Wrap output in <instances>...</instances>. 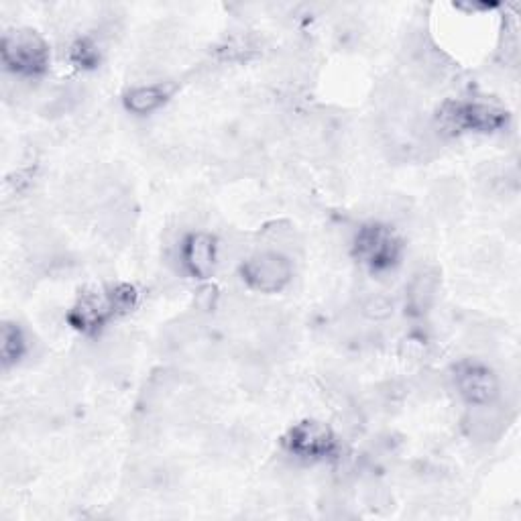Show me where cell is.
Returning a JSON list of instances; mask_svg holds the SVG:
<instances>
[{
	"mask_svg": "<svg viewBox=\"0 0 521 521\" xmlns=\"http://www.w3.org/2000/svg\"><path fill=\"white\" fill-rule=\"evenodd\" d=\"M3 57L15 76H35L45 68L47 47L35 33L15 31L3 41Z\"/></svg>",
	"mask_w": 521,
	"mask_h": 521,
	"instance_id": "1",
	"label": "cell"
},
{
	"mask_svg": "<svg viewBox=\"0 0 521 521\" xmlns=\"http://www.w3.org/2000/svg\"><path fill=\"white\" fill-rule=\"evenodd\" d=\"M243 275L249 287L257 292H279L292 279V263L275 251H261L247 257Z\"/></svg>",
	"mask_w": 521,
	"mask_h": 521,
	"instance_id": "2",
	"label": "cell"
},
{
	"mask_svg": "<svg viewBox=\"0 0 521 521\" xmlns=\"http://www.w3.org/2000/svg\"><path fill=\"white\" fill-rule=\"evenodd\" d=\"M507 426V410L503 405L489 403H477L467 412L465 420H462V428L465 434L473 442H495Z\"/></svg>",
	"mask_w": 521,
	"mask_h": 521,
	"instance_id": "3",
	"label": "cell"
},
{
	"mask_svg": "<svg viewBox=\"0 0 521 521\" xmlns=\"http://www.w3.org/2000/svg\"><path fill=\"white\" fill-rule=\"evenodd\" d=\"M454 385L458 393L473 405L489 403L499 395L497 377L477 363L458 365V369L454 371Z\"/></svg>",
	"mask_w": 521,
	"mask_h": 521,
	"instance_id": "4",
	"label": "cell"
},
{
	"mask_svg": "<svg viewBox=\"0 0 521 521\" xmlns=\"http://www.w3.org/2000/svg\"><path fill=\"white\" fill-rule=\"evenodd\" d=\"M334 448L330 430L318 422L298 424L287 436V450L294 458H322Z\"/></svg>",
	"mask_w": 521,
	"mask_h": 521,
	"instance_id": "5",
	"label": "cell"
},
{
	"mask_svg": "<svg viewBox=\"0 0 521 521\" xmlns=\"http://www.w3.org/2000/svg\"><path fill=\"white\" fill-rule=\"evenodd\" d=\"M180 253L182 269H188L200 277H206L218 265V247H214V241L204 233H196L186 239Z\"/></svg>",
	"mask_w": 521,
	"mask_h": 521,
	"instance_id": "6",
	"label": "cell"
},
{
	"mask_svg": "<svg viewBox=\"0 0 521 521\" xmlns=\"http://www.w3.org/2000/svg\"><path fill=\"white\" fill-rule=\"evenodd\" d=\"M438 287H440V275L434 267L422 265L408 283V306L414 314L422 316L426 314L436 298H438Z\"/></svg>",
	"mask_w": 521,
	"mask_h": 521,
	"instance_id": "7",
	"label": "cell"
},
{
	"mask_svg": "<svg viewBox=\"0 0 521 521\" xmlns=\"http://www.w3.org/2000/svg\"><path fill=\"white\" fill-rule=\"evenodd\" d=\"M261 239L265 243V251H275V253H281V255L296 253L302 247L300 235L296 233L294 226L287 224V222L269 224L263 230Z\"/></svg>",
	"mask_w": 521,
	"mask_h": 521,
	"instance_id": "8",
	"label": "cell"
},
{
	"mask_svg": "<svg viewBox=\"0 0 521 521\" xmlns=\"http://www.w3.org/2000/svg\"><path fill=\"white\" fill-rule=\"evenodd\" d=\"M165 98H167V90L161 84L153 82V84L133 88L125 96V106L135 114H149L157 110L165 102Z\"/></svg>",
	"mask_w": 521,
	"mask_h": 521,
	"instance_id": "9",
	"label": "cell"
},
{
	"mask_svg": "<svg viewBox=\"0 0 521 521\" xmlns=\"http://www.w3.org/2000/svg\"><path fill=\"white\" fill-rule=\"evenodd\" d=\"M239 379L247 391H261L269 379V361L259 351L245 355V359H241Z\"/></svg>",
	"mask_w": 521,
	"mask_h": 521,
	"instance_id": "10",
	"label": "cell"
},
{
	"mask_svg": "<svg viewBox=\"0 0 521 521\" xmlns=\"http://www.w3.org/2000/svg\"><path fill=\"white\" fill-rule=\"evenodd\" d=\"M359 314L367 320H387L393 314V300L385 292H365L359 302Z\"/></svg>",
	"mask_w": 521,
	"mask_h": 521,
	"instance_id": "11",
	"label": "cell"
},
{
	"mask_svg": "<svg viewBox=\"0 0 521 521\" xmlns=\"http://www.w3.org/2000/svg\"><path fill=\"white\" fill-rule=\"evenodd\" d=\"M29 349V342L17 324H5L3 328V359L5 365L17 363Z\"/></svg>",
	"mask_w": 521,
	"mask_h": 521,
	"instance_id": "12",
	"label": "cell"
}]
</instances>
